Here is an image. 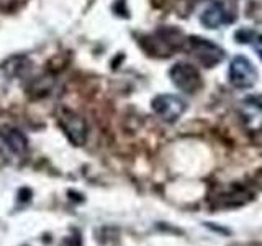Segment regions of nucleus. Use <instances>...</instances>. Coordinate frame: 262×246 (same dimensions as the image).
I'll use <instances>...</instances> for the list:
<instances>
[{
    "label": "nucleus",
    "mask_w": 262,
    "mask_h": 246,
    "mask_svg": "<svg viewBox=\"0 0 262 246\" xmlns=\"http://www.w3.org/2000/svg\"><path fill=\"white\" fill-rule=\"evenodd\" d=\"M187 48L196 59L207 68H213L218 63L223 61L225 53L218 45L211 43L208 39H203L200 36H192L187 39Z\"/></svg>",
    "instance_id": "nucleus-2"
},
{
    "label": "nucleus",
    "mask_w": 262,
    "mask_h": 246,
    "mask_svg": "<svg viewBox=\"0 0 262 246\" xmlns=\"http://www.w3.org/2000/svg\"><path fill=\"white\" fill-rule=\"evenodd\" d=\"M185 109L187 104L184 98H180L179 95L174 94H162L152 100V110L164 121H176L177 118L182 117Z\"/></svg>",
    "instance_id": "nucleus-5"
},
{
    "label": "nucleus",
    "mask_w": 262,
    "mask_h": 246,
    "mask_svg": "<svg viewBox=\"0 0 262 246\" xmlns=\"http://www.w3.org/2000/svg\"><path fill=\"white\" fill-rule=\"evenodd\" d=\"M231 20H233L231 15H229V12L225 8V5L220 4V2L210 4L202 13V23L207 28H211V30L223 27V25L229 23Z\"/></svg>",
    "instance_id": "nucleus-6"
},
{
    "label": "nucleus",
    "mask_w": 262,
    "mask_h": 246,
    "mask_svg": "<svg viewBox=\"0 0 262 246\" xmlns=\"http://www.w3.org/2000/svg\"><path fill=\"white\" fill-rule=\"evenodd\" d=\"M243 120L251 131H262V104L249 98L241 107Z\"/></svg>",
    "instance_id": "nucleus-8"
},
{
    "label": "nucleus",
    "mask_w": 262,
    "mask_h": 246,
    "mask_svg": "<svg viewBox=\"0 0 262 246\" xmlns=\"http://www.w3.org/2000/svg\"><path fill=\"white\" fill-rule=\"evenodd\" d=\"M229 80L237 89H249L256 84L257 80V71L254 64L244 56L233 57L231 64H229Z\"/></svg>",
    "instance_id": "nucleus-4"
},
{
    "label": "nucleus",
    "mask_w": 262,
    "mask_h": 246,
    "mask_svg": "<svg viewBox=\"0 0 262 246\" xmlns=\"http://www.w3.org/2000/svg\"><path fill=\"white\" fill-rule=\"evenodd\" d=\"M0 138L8 150H12L15 154H25L28 151V139L18 128L0 127Z\"/></svg>",
    "instance_id": "nucleus-7"
},
{
    "label": "nucleus",
    "mask_w": 262,
    "mask_h": 246,
    "mask_svg": "<svg viewBox=\"0 0 262 246\" xmlns=\"http://www.w3.org/2000/svg\"><path fill=\"white\" fill-rule=\"evenodd\" d=\"M241 36H243V39H239V43H243V41L244 43H252L262 59V33H254L251 30H241L236 35V38H241Z\"/></svg>",
    "instance_id": "nucleus-9"
},
{
    "label": "nucleus",
    "mask_w": 262,
    "mask_h": 246,
    "mask_svg": "<svg viewBox=\"0 0 262 246\" xmlns=\"http://www.w3.org/2000/svg\"><path fill=\"white\" fill-rule=\"evenodd\" d=\"M169 76L174 82V86L182 92L193 94L202 87V76L200 72L188 63H177L172 66Z\"/></svg>",
    "instance_id": "nucleus-3"
},
{
    "label": "nucleus",
    "mask_w": 262,
    "mask_h": 246,
    "mask_svg": "<svg viewBox=\"0 0 262 246\" xmlns=\"http://www.w3.org/2000/svg\"><path fill=\"white\" fill-rule=\"evenodd\" d=\"M57 123H59L64 135L69 138L74 146H82L87 141V123L85 120L69 109H61L57 112Z\"/></svg>",
    "instance_id": "nucleus-1"
}]
</instances>
